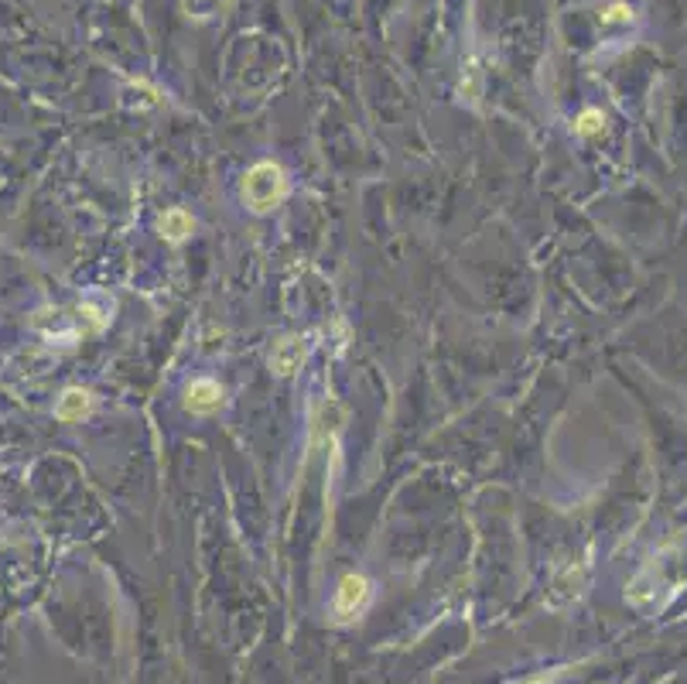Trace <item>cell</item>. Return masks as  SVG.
Returning a JSON list of instances; mask_svg holds the SVG:
<instances>
[{
    "mask_svg": "<svg viewBox=\"0 0 687 684\" xmlns=\"http://www.w3.org/2000/svg\"><path fill=\"white\" fill-rule=\"evenodd\" d=\"M287 198V172L277 161H257L243 175V202L250 213L267 215Z\"/></svg>",
    "mask_w": 687,
    "mask_h": 684,
    "instance_id": "cell-1",
    "label": "cell"
},
{
    "mask_svg": "<svg viewBox=\"0 0 687 684\" xmlns=\"http://www.w3.org/2000/svg\"><path fill=\"white\" fill-rule=\"evenodd\" d=\"M369 599H373L369 578H366V575H356V571H349V575L339 578L335 599H332V612H335L339 623H352V620H360V616L366 612Z\"/></svg>",
    "mask_w": 687,
    "mask_h": 684,
    "instance_id": "cell-2",
    "label": "cell"
},
{
    "mask_svg": "<svg viewBox=\"0 0 687 684\" xmlns=\"http://www.w3.org/2000/svg\"><path fill=\"white\" fill-rule=\"evenodd\" d=\"M585 578H589V565H585V562L564 565L557 575H554V586H551V592H547V603H551V606H568V603H574V599L581 595V588H585Z\"/></svg>",
    "mask_w": 687,
    "mask_h": 684,
    "instance_id": "cell-3",
    "label": "cell"
},
{
    "mask_svg": "<svg viewBox=\"0 0 687 684\" xmlns=\"http://www.w3.org/2000/svg\"><path fill=\"white\" fill-rule=\"evenodd\" d=\"M305 356H308V346L301 335H284L274 352H270V370L277 373V376H294V373L305 367Z\"/></svg>",
    "mask_w": 687,
    "mask_h": 684,
    "instance_id": "cell-4",
    "label": "cell"
},
{
    "mask_svg": "<svg viewBox=\"0 0 687 684\" xmlns=\"http://www.w3.org/2000/svg\"><path fill=\"white\" fill-rule=\"evenodd\" d=\"M223 387L216 380H191L185 391V410L189 414H216L223 408Z\"/></svg>",
    "mask_w": 687,
    "mask_h": 684,
    "instance_id": "cell-5",
    "label": "cell"
},
{
    "mask_svg": "<svg viewBox=\"0 0 687 684\" xmlns=\"http://www.w3.org/2000/svg\"><path fill=\"white\" fill-rule=\"evenodd\" d=\"M89 410H93V393L82 391V387H69V391L58 397L55 418L65 421V425H72V421H82Z\"/></svg>",
    "mask_w": 687,
    "mask_h": 684,
    "instance_id": "cell-6",
    "label": "cell"
},
{
    "mask_svg": "<svg viewBox=\"0 0 687 684\" xmlns=\"http://www.w3.org/2000/svg\"><path fill=\"white\" fill-rule=\"evenodd\" d=\"M191 230H195V219H191V213H185L182 206H174V209H168V213L161 215V236H165L168 243L189 240Z\"/></svg>",
    "mask_w": 687,
    "mask_h": 684,
    "instance_id": "cell-7",
    "label": "cell"
},
{
    "mask_svg": "<svg viewBox=\"0 0 687 684\" xmlns=\"http://www.w3.org/2000/svg\"><path fill=\"white\" fill-rule=\"evenodd\" d=\"M479 93H482V69H479L476 52H469L465 65H462V99L469 106H479Z\"/></svg>",
    "mask_w": 687,
    "mask_h": 684,
    "instance_id": "cell-8",
    "label": "cell"
},
{
    "mask_svg": "<svg viewBox=\"0 0 687 684\" xmlns=\"http://www.w3.org/2000/svg\"><path fill=\"white\" fill-rule=\"evenodd\" d=\"M653 595H657V582H653L649 568H643V571L630 582V588H626V603H632V606H649Z\"/></svg>",
    "mask_w": 687,
    "mask_h": 684,
    "instance_id": "cell-9",
    "label": "cell"
},
{
    "mask_svg": "<svg viewBox=\"0 0 687 684\" xmlns=\"http://www.w3.org/2000/svg\"><path fill=\"white\" fill-rule=\"evenodd\" d=\"M574 131L581 137H598L606 131V117H602V110H581L578 120H574Z\"/></svg>",
    "mask_w": 687,
    "mask_h": 684,
    "instance_id": "cell-10",
    "label": "cell"
},
{
    "mask_svg": "<svg viewBox=\"0 0 687 684\" xmlns=\"http://www.w3.org/2000/svg\"><path fill=\"white\" fill-rule=\"evenodd\" d=\"M598 21L609 28V24H630L632 21V7L630 4H623V0H615V4H606L602 11H598Z\"/></svg>",
    "mask_w": 687,
    "mask_h": 684,
    "instance_id": "cell-11",
    "label": "cell"
}]
</instances>
